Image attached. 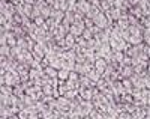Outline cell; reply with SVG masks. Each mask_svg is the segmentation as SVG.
<instances>
[{
	"mask_svg": "<svg viewBox=\"0 0 150 119\" xmlns=\"http://www.w3.org/2000/svg\"><path fill=\"white\" fill-rule=\"evenodd\" d=\"M108 62L105 60V59H102V57H98L96 59V62H95V68H96V71L99 72V74H104L105 72V70H107V67H108Z\"/></svg>",
	"mask_w": 150,
	"mask_h": 119,
	"instance_id": "6da1fadb",
	"label": "cell"
},
{
	"mask_svg": "<svg viewBox=\"0 0 150 119\" xmlns=\"http://www.w3.org/2000/svg\"><path fill=\"white\" fill-rule=\"evenodd\" d=\"M87 77H89L92 82H95V83H98V82L102 78V75H101V74H99V72L96 71V68H95V67H93V68H92L89 72H87Z\"/></svg>",
	"mask_w": 150,
	"mask_h": 119,
	"instance_id": "7a4b0ae2",
	"label": "cell"
},
{
	"mask_svg": "<svg viewBox=\"0 0 150 119\" xmlns=\"http://www.w3.org/2000/svg\"><path fill=\"white\" fill-rule=\"evenodd\" d=\"M44 72H45V75L48 77V78H57V74H59V70H56V68H53V67H45L44 68Z\"/></svg>",
	"mask_w": 150,
	"mask_h": 119,
	"instance_id": "3957f363",
	"label": "cell"
},
{
	"mask_svg": "<svg viewBox=\"0 0 150 119\" xmlns=\"http://www.w3.org/2000/svg\"><path fill=\"white\" fill-rule=\"evenodd\" d=\"M69 74H71V71H68V70H65V68H62V70H59L57 78H59L60 82H68V78H69Z\"/></svg>",
	"mask_w": 150,
	"mask_h": 119,
	"instance_id": "277c9868",
	"label": "cell"
},
{
	"mask_svg": "<svg viewBox=\"0 0 150 119\" xmlns=\"http://www.w3.org/2000/svg\"><path fill=\"white\" fill-rule=\"evenodd\" d=\"M69 33H71V35H74L75 38H80V36L83 35V30L78 27V26L72 24V26H71V29H69Z\"/></svg>",
	"mask_w": 150,
	"mask_h": 119,
	"instance_id": "5b68a950",
	"label": "cell"
},
{
	"mask_svg": "<svg viewBox=\"0 0 150 119\" xmlns=\"http://www.w3.org/2000/svg\"><path fill=\"white\" fill-rule=\"evenodd\" d=\"M86 41H90V39H93V33H92V30L90 29H86L84 32H83V35H81Z\"/></svg>",
	"mask_w": 150,
	"mask_h": 119,
	"instance_id": "8992f818",
	"label": "cell"
}]
</instances>
